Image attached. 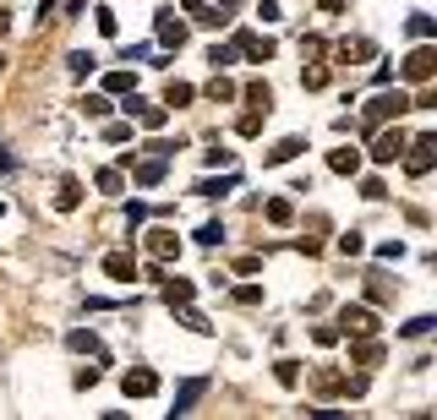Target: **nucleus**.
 I'll use <instances>...</instances> for the list:
<instances>
[{
    "instance_id": "412c9836",
    "label": "nucleus",
    "mask_w": 437,
    "mask_h": 420,
    "mask_svg": "<svg viewBox=\"0 0 437 420\" xmlns=\"http://www.w3.org/2000/svg\"><path fill=\"white\" fill-rule=\"evenodd\" d=\"M263 213H268V224H290V202H285V197H274Z\"/></svg>"
},
{
    "instance_id": "f257e3e1",
    "label": "nucleus",
    "mask_w": 437,
    "mask_h": 420,
    "mask_svg": "<svg viewBox=\"0 0 437 420\" xmlns=\"http://www.w3.org/2000/svg\"><path fill=\"white\" fill-rule=\"evenodd\" d=\"M405 109H410V98L383 87V93H372V104H366V126H377V120H388V115H405Z\"/></svg>"
},
{
    "instance_id": "0eeeda50",
    "label": "nucleus",
    "mask_w": 437,
    "mask_h": 420,
    "mask_svg": "<svg viewBox=\"0 0 437 420\" xmlns=\"http://www.w3.org/2000/svg\"><path fill=\"white\" fill-rule=\"evenodd\" d=\"M121 388H126V399H153V393H159V377H153V371H126Z\"/></svg>"
},
{
    "instance_id": "423d86ee",
    "label": "nucleus",
    "mask_w": 437,
    "mask_h": 420,
    "mask_svg": "<svg viewBox=\"0 0 437 420\" xmlns=\"http://www.w3.org/2000/svg\"><path fill=\"white\" fill-rule=\"evenodd\" d=\"M339 322H345V333H377V317H372L366 306H345Z\"/></svg>"
},
{
    "instance_id": "4468645a",
    "label": "nucleus",
    "mask_w": 437,
    "mask_h": 420,
    "mask_svg": "<svg viewBox=\"0 0 437 420\" xmlns=\"http://www.w3.org/2000/svg\"><path fill=\"white\" fill-rule=\"evenodd\" d=\"M159 39H164L170 50H181V44H186V28H181V22H170V17H159Z\"/></svg>"
},
{
    "instance_id": "a878e982",
    "label": "nucleus",
    "mask_w": 437,
    "mask_h": 420,
    "mask_svg": "<svg viewBox=\"0 0 437 420\" xmlns=\"http://www.w3.org/2000/svg\"><path fill=\"white\" fill-rule=\"evenodd\" d=\"M208 98H235V82H224V76H214V82H208Z\"/></svg>"
},
{
    "instance_id": "c756f323",
    "label": "nucleus",
    "mask_w": 437,
    "mask_h": 420,
    "mask_svg": "<svg viewBox=\"0 0 437 420\" xmlns=\"http://www.w3.org/2000/svg\"><path fill=\"white\" fill-rule=\"evenodd\" d=\"M235 300H241V306H257V300H263V289H257V284H241V289H235Z\"/></svg>"
},
{
    "instance_id": "bb28decb",
    "label": "nucleus",
    "mask_w": 437,
    "mask_h": 420,
    "mask_svg": "<svg viewBox=\"0 0 437 420\" xmlns=\"http://www.w3.org/2000/svg\"><path fill=\"white\" fill-rule=\"evenodd\" d=\"M197 240H203V246H218V240H224V224H203Z\"/></svg>"
},
{
    "instance_id": "5701e85b",
    "label": "nucleus",
    "mask_w": 437,
    "mask_h": 420,
    "mask_svg": "<svg viewBox=\"0 0 437 420\" xmlns=\"http://www.w3.org/2000/svg\"><path fill=\"white\" fill-rule=\"evenodd\" d=\"M274 377H279L285 388H295V382H301V366H295V360H279V366H274Z\"/></svg>"
},
{
    "instance_id": "f03ea898",
    "label": "nucleus",
    "mask_w": 437,
    "mask_h": 420,
    "mask_svg": "<svg viewBox=\"0 0 437 420\" xmlns=\"http://www.w3.org/2000/svg\"><path fill=\"white\" fill-rule=\"evenodd\" d=\"M405 147H410V153H399L405 169H410V175H427L432 158H437V137H416V142H405Z\"/></svg>"
},
{
    "instance_id": "cd10ccee",
    "label": "nucleus",
    "mask_w": 437,
    "mask_h": 420,
    "mask_svg": "<svg viewBox=\"0 0 437 420\" xmlns=\"http://www.w3.org/2000/svg\"><path fill=\"white\" fill-rule=\"evenodd\" d=\"M208 61H214V71H224L230 61H235V50H224V44H214V50H208Z\"/></svg>"
},
{
    "instance_id": "393cba45",
    "label": "nucleus",
    "mask_w": 437,
    "mask_h": 420,
    "mask_svg": "<svg viewBox=\"0 0 437 420\" xmlns=\"http://www.w3.org/2000/svg\"><path fill=\"white\" fill-rule=\"evenodd\" d=\"M301 82H306V87H328V66H306Z\"/></svg>"
},
{
    "instance_id": "2eb2a0df",
    "label": "nucleus",
    "mask_w": 437,
    "mask_h": 420,
    "mask_svg": "<svg viewBox=\"0 0 437 420\" xmlns=\"http://www.w3.org/2000/svg\"><path fill=\"white\" fill-rule=\"evenodd\" d=\"M192 98H197V87H192V82H170V93H164V104H175V109H181V104H192Z\"/></svg>"
},
{
    "instance_id": "b1692460",
    "label": "nucleus",
    "mask_w": 437,
    "mask_h": 420,
    "mask_svg": "<svg viewBox=\"0 0 437 420\" xmlns=\"http://www.w3.org/2000/svg\"><path fill=\"white\" fill-rule=\"evenodd\" d=\"M104 87H110V93H132V71H110Z\"/></svg>"
},
{
    "instance_id": "c9c22d12",
    "label": "nucleus",
    "mask_w": 437,
    "mask_h": 420,
    "mask_svg": "<svg viewBox=\"0 0 437 420\" xmlns=\"http://www.w3.org/2000/svg\"><path fill=\"white\" fill-rule=\"evenodd\" d=\"M323 11H345V0H323Z\"/></svg>"
},
{
    "instance_id": "e433bc0d",
    "label": "nucleus",
    "mask_w": 437,
    "mask_h": 420,
    "mask_svg": "<svg viewBox=\"0 0 437 420\" xmlns=\"http://www.w3.org/2000/svg\"><path fill=\"white\" fill-rule=\"evenodd\" d=\"M0 66H6V61H0Z\"/></svg>"
},
{
    "instance_id": "20e7f679",
    "label": "nucleus",
    "mask_w": 437,
    "mask_h": 420,
    "mask_svg": "<svg viewBox=\"0 0 437 420\" xmlns=\"http://www.w3.org/2000/svg\"><path fill=\"white\" fill-rule=\"evenodd\" d=\"M432 71H437V50H427V44L405 61V76H410V82H432Z\"/></svg>"
},
{
    "instance_id": "9b49d317",
    "label": "nucleus",
    "mask_w": 437,
    "mask_h": 420,
    "mask_svg": "<svg viewBox=\"0 0 437 420\" xmlns=\"http://www.w3.org/2000/svg\"><path fill=\"white\" fill-rule=\"evenodd\" d=\"M328 169H334V175H356V169H361V153H356V147H334Z\"/></svg>"
},
{
    "instance_id": "2f4dec72",
    "label": "nucleus",
    "mask_w": 437,
    "mask_h": 420,
    "mask_svg": "<svg viewBox=\"0 0 437 420\" xmlns=\"http://www.w3.org/2000/svg\"><path fill=\"white\" fill-rule=\"evenodd\" d=\"M230 186H235V180H203V186H197V191H203V197H224V191H230Z\"/></svg>"
},
{
    "instance_id": "a211bd4d",
    "label": "nucleus",
    "mask_w": 437,
    "mask_h": 420,
    "mask_svg": "<svg viewBox=\"0 0 437 420\" xmlns=\"http://www.w3.org/2000/svg\"><path fill=\"white\" fill-rule=\"evenodd\" d=\"M263 120H268V115H263V109H246V115H241V126H235V132H241V137H257V132H263Z\"/></svg>"
},
{
    "instance_id": "c85d7f7f",
    "label": "nucleus",
    "mask_w": 437,
    "mask_h": 420,
    "mask_svg": "<svg viewBox=\"0 0 437 420\" xmlns=\"http://www.w3.org/2000/svg\"><path fill=\"white\" fill-rule=\"evenodd\" d=\"M99 191H121V169H99Z\"/></svg>"
},
{
    "instance_id": "f704fd0d",
    "label": "nucleus",
    "mask_w": 437,
    "mask_h": 420,
    "mask_svg": "<svg viewBox=\"0 0 437 420\" xmlns=\"http://www.w3.org/2000/svg\"><path fill=\"white\" fill-rule=\"evenodd\" d=\"M93 71V55H72V76H88Z\"/></svg>"
},
{
    "instance_id": "39448f33",
    "label": "nucleus",
    "mask_w": 437,
    "mask_h": 420,
    "mask_svg": "<svg viewBox=\"0 0 437 420\" xmlns=\"http://www.w3.org/2000/svg\"><path fill=\"white\" fill-rule=\"evenodd\" d=\"M399 153H405V137H399V132H377V142H372V158H377V164H394Z\"/></svg>"
},
{
    "instance_id": "f8f14e48",
    "label": "nucleus",
    "mask_w": 437,
    "mask_h": 420,
    "mask_svg": "<svg viewBox=\"0 0 437 420\" xmlns=\"http://www.w3.org/2000/svg\"><path fill=\"white\" fill-rule=\"evenodd\" d=\"M203 388H208L203 377H197V382H186V388H181V399H175V415H192V404L203 399Z\"/></svg>"
},
{
    "instance_id": "6ab92c4d",
    "label": "nucleus",
    "mask_w": 437,
    "mask_h": 420,
    "mask_svg": "<svg viewBox=\"0 0 437 420\" xmlns=\"http://www.w3.org/2000/svg\"><path fill=\"white\" fill-rule=\"evenodd\" d=\"M350 360H356V366H377V360H383V344H356Z\"/></svg>"
},
{
    "instance_id": "7ed1b4c3",
    "label": "nucleus",
    "mask_w": 437,
    "mask_h": 420,
    "mask_svg": "<svg viewBox=\"0 0 437 420\" xmlns=\"http://www.w3.org/2000/svg\"><path fill=\"white\" fill-rule=\"evenodd\" d=\"M235 50L246 55V61H274V39H263V33H235Z\"/></svg>"
},
{
    "instance_id": "72a5a7b5",
    "label": "nucleus",
    "mask_w": 437,
    "mask_h": 420,
    "mask_svg": "<svg viewBox=\"0 0 437 420\" xmlns=\"http://www.w3.org/2000/svg\"><path fill=\"white\" fill-rule=\"evenodd\" d=\"M339 251L345 257H361V235H339Z\"/></svg>"
},
{
    "instance_id": "f3484780",
    "label": "nucleus",
    "mask_w": 437,
    "mask_h": 420,
    "mask_svg": "<svg viewBox=\"0 0 437 420\" xmlns=\"http://www.w3.org/2000/svg\"><path fill=\"white\" fill-rule=\"evenodd\" d=\"M246 104H252V109H263V115H268V104H274V93H268V87H263V82H252V87H246Z\"/></svg>"
},
{
    "instance_id": "dca6fc26",
    "label": "nucleus",
    "mask_w": 437,
    "mask_h": 420,
    "mask_svg": "<svg viewBox=\"0 0 437 420\" xmlns=\"http://www.w3.org/2000/svg\"><path fill=\"white\" fill-rule=\"evenodd\" d=\"M77 202H82V186H77V180H66V186H61V197H55V208H61V213H72Z\"/></svg>"
},
{
    "instance_id": "aec40b11",
    "label": "nucleus",
    "mask_w": 437,
    "mask_h": 420,
    "mask_svg": "<svg viewBox=\"0 0 437 420\" xmlns=\"http://www.w3.org/2000/svg\"><path fill=\"white\" fill-rule=\"evenodd\" d=\"M164 300H170V306H186V300H192V284H186V279H181V284L170 279V284H164Z\"/></svg>"
},
{
    "instance_id": "1a4fd4ad",
    "label": "nucleus",
    "mask_w": 437,
    "mask_h": 420,
    "mask_svg": "<svg viewBox=\"0 0 437 420\" xmlns=\"http://www.w3.org/2000/svg\"><path fill=\"white\" fill-rule=\"evenodd\" d=\"M104 273H110V279H137V262H132V257H126V251H110V257H104Z\"/></svg>"
},
{
    "instance_id": "7c9ffc66",
    "label": "nucleus",
    "mask_w": 437,
    "mask_h": 420,
    "mask_svg": "<svg viewBox=\"0 0 437 420\" xmlns=\"http://www.w3.org/2000/svg\"><path fill=\"white\" fill-rule=\"evenodd\" d=\"M181 322H186L192 333H208V317H203V311H181Z\"/></svg>"
},
{
    "instance_id": "ddd939ff",
    "label": "nucleus",
    "mask_w": 437,
    "mask_h": 420,
    "mask_svg": "<svg viewBox=\"0 0 437 420\" xmlns=\"http://www.w3.org/2000/svg\"><path fill=\"white\" fill-rule=\"evenodd\" d=\"M137 180H143V186H159V180H164V153H159V158H143V164H137Z\"/></svg>"
},
{
    "instance_id": "6e6552de",
    "label": "nucleus",
    "mask_w": 437,
    "mask_h": 420,
    "mask_svg": "<svg viewBox=\"0 0 437 420\" xmlns=\"http://www.w3.org/2000/svg\"><path fill=\"white\" fill-rule=\"evenodd\" d=\"M148 251L164 262V257H175V251H181V240H175L170 229H148Z\"/></svg>"
},
{
    "instance_id": "9d476101",
    "label": "nucleus",
    "mask_w": 437,
    "mask_h": 420,
    "mask_svg": "<svg viewBox=\"0 0 437 420\" xmlns=\"http://www.w3.org/2000/svg\"><path fill=\"white\" fill-rule=\"evenodd\" d=\"M301 153H306V142H301V137H285L279 147H268V158H263V164H290V158H301Z\"/></svg>"
},
{
    "instance_id": "4be33fe9",
    "label": "nucleus",
    "mask_w": 437,
    "mask_h": 420,
    "mask_svg": "<svg viewBox=\"0 0 437 420\" xmlns=\"http://www.w3.org/2000/svg\"><path fill=\"white\" fill-rule=\"evenodd\" d=\"M66 344H72V350H88V355H99V339H93L88 328H77V333L66 339Z\"/></svg>"
},
{
    "instance_id": "473e14b6",
    "label": "nucleus",
    "mask_w": 437,
    "mask_h": 420,
    "mask_svg": "<svg viewBox=\"0 0 437 420\" xmlns=\"http://www.w3.org/2000/svg\"><path fill=\"white\" fill-rule=\"evenodd\" d=\"M410 33L416 39H432V17H410Z\"/></svg>"
}]
</instances>
